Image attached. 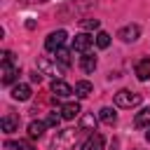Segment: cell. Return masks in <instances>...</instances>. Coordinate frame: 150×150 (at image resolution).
Here are the masks:
<instances>
[{
    "mask_svg": "<svg viewBox=\"0 0 150 150\" xmlns=\"http://www.w3.org/2000/svg\"><path fill=\"white\" fill-rule=\"evenodd\" d=\"M96 122H98V117H96L94 112H87V115L82 117L80 129H82V131H96Z\"/></svg>",
    "mask_w": 150,
    "mask_h": 150,
    "instance_id": "cell-19",
    "label": "cell"
},
{
    "mask_svg": "<svg viewBox=\"0 0 150 150\" xmlns=\"http://www.w3.org/2000/svg\"><path fill=\"white\" fill-rule=\"evenodd\" d=\"M30 82H38V84H40V82H42V73H40V70H33V73H30Z\"/></svg>",
    "mask_w": 150,
    "mask_h": 150,
    "instance_id": "cell-25",
    "label": "cell"
},
{
    "mask_svg": "<svg viewBox=\"0 0 150 150\" xmlns=\"http://www.w3.org/2000/svg\"><path fill=\"white\" fill-rule=\"evenodd\" d=\"M56 61H59L63 68H68V66L73 63V59H70V52H68V49H59V52H56Z\"/></svg>",
    "mask_w": 150,
    "mask_h": 150,
    "instance_id": "cell-21",
    "label": "cell"
},
{
    "mask_svg": "<svg viewBox=\"0 0 150 150\" xmlns=\"http://www.w3.org/2000/svg\"><path fill=\"white\" fill-rule=\"evenodd\" d=\"M12 98H14V101H28V98H30V87L23 84V82L14 84V87H12Z\"/></svg>",
    "mask_w": 150,
    "mask_h": 150,
    "instance_id": "cell-10",
    "label": "cell"
},
{
    "mask_svg": "<svg viewBox=\"0 0 150 150\" xmlns=\"http://www.w3.org/2000/svg\"><path fill=\"white\" fill-rule=\"evenodd\" d=\"M80 112H82L80 110V103H63L61 105V117L63 120H75Z\"/></svg>",
    "mask_w": 150,
    "mask_h": 150,
    "instance_id": "cell-15",
    "label": "cell"
},
{
    "mask_svg": "<svg viewBox=\"0 0 150 150\" xmlns=\"http://www.w3.org/2000/svg\"><path fill=\"white\" fill-rule=\"evenodd\" d=\"M80 26H82L84 30H98L101 21H98V19H91V16H89V19H82V21H80Z\"/></svg>",
    "mask_w": 150,
    "mask_h": 150,
    "instance_id": "cell-22",
    "label": "cell"
},
{
    "mask_svg": "<svg viewBox=\"0 0 150 150\" xmlns=\"http://www.w3.org/2000/svg\"><path fill=\"white\" fill-rule=\"evenodd\" d=\"M23 2H47V0H23Z\"/></svg>",
    "mask_w": 150,
    "mask_h": 150,
    "instance_id": "cell-26",
    "label": "cell"
},
{
    "mask_svg": "<svg viewBox=\"0 0 150 150\" xmlns=\"http://www.w3.org/2000/svg\"><path fill=\"white\" fill-rule=\"evenodd\" d=\"M52 94H54L56 98H66V96L75 94V89H73L68 82H63V80H54V82H52Z\"/></svg>",
    "mask_w": 150,
    "mask_h": 150,
    "instance_id": "cell-8",
    "label": "cell"
},
{
    "mask_svg": "<svg viewBox=\"0 0 150 150\" xmlns=\"http://www.w3.org/2000/svg\"><path fill=\"white\" fill-rule=\"evenodd\" d=\"M80 131L82 129H61V131H56L52 143H49V150H73L77 138H80Z\"/></svg>",
    "mask_w": 150,
    "mask_h": 150,
    "instance_id": "cell-1",
    "label": "cell"
},
{
    "mask_svg": "<svg viewBox=\"0 0 150 150\" xmlns=\"http://www.w3.org/2000/svg\"><path fill=\"white\" fill-rule=\"evenodd\" d=\"M0 124H2V131H5V134H12V131L19 129V117H16V115H5Z\"/></svg>",
    "mask_w": 150,
    "mask_h": 150,
    "instance_id": "cell-17",
    "label": "cell"
},
{
    "mask_svg": "<svg viewBox=\"0 0 150 150\" xmlns=\"http://www.w3.org/2000/svg\"><path fill=\"white\" fill-rule=\"evenodd\" d=\"M145 138H148V143H150V129H148V131H145Z\"/></svg>",
    "mask_w": 150,
    "mask_h": 150,
    "instance_id": "cell-27",
    "label": "cell"
},
{
    "mask_svg": "<svg viewBox=\"0 0 150 150\" xmlns=\"http://www.w3.org/2000/svg\"><path fill=\"white\" fill-rule=\"evenodd\" d=\"M134 127H136V129H150V108H143L141 112H136Z\"/></svg>",
    "mask_w": 150,
    "mask_h": 150,
    "instance_id": "cell-12",
    "label": "cell"
},
{
    "mask_svg": "<svg viewBox=\"0 0 150 150\" xmlns=\"http://www.w3.org/2000/svg\"><path fill=\"white\" fill-rule=\"evenodd\" d=\"M134 73H136V77H138L141 82H145V80H150V56H145V59H141V61L136 63V68H134Z\"/></svg>",
    "mask_w": 150,
    "mask_h": 150,
    "instance_id": "cell-9",
    "label": "cell"
},
{
    "mask_svg": "<svg viewBox=\"0 0 150 150\" xmlns=\"http://www.w3.org/2000/svg\"><path fill=\"white\" fill-rule=\"evenodd\" d=\"M19 77V66L14 63V54L12 52H2V84H12Z\"/></svg>",
    "mask_w": 150,
    "mask_h": 150,
    "instance_id": "cell-2",
    "label": "cell"
},
{
    "mask_svg": "<svg viewBox=\"0 0 150 150\" xmlns=\"http://www.w3.org/2000/svg\"><path fill=\"white\" fill-rule=\"evenodd\" d=\"M82 150H103V136L101 134H89V138L82 143Z\"/></svg>",
    "mask_w": 150,
    "mask_h": 150,
    "instance_id": "cell-13",
    "label": "cell"
},
{
    "mask_svg": "<svg viewBox=\"0 0 150 150\" xmlns=\"http://www.w3.org/2000/svg\"><path fill=\"white\" fill-rule=\"evenodd\" d=\"M66 38H68L66 30H54V33H49L47 40H45V49H47V52H59V49H63Z\"/></svg>",
    "mask_w": 150,
    "mask_h": 150,
    "instance_id": "cell-5",
    "label": "cell"
},
{
    "mask_svg": "<svg viewBox=\"0 0 150 150\" xmlns=\"http://www.w3.org/2000/svg\"><path fill=\"white\" fill-rule=\"evenodd\" d=\"M38 70H40L42 75L54 77V80H63V66H59L56 61H52V59H47V56H40V59H38Z\"/></svg>",
    "mask_w": 150,
    "mask_h": 150,
    "instance_id": "cell-3",
    "label": "cell"
},
{
    "mask_svg": "<svg viewBox=\"0 0 150 150\" xmlns=\"http://www.w3.org/2000/svg\"><path fill=\"white\" fill-rule=\"evenodd\" d=\"M96 66H98V61H96V56H94V54H89V52H87V54H82V56H80V68H82L84 73H94V70H96Z\"/></svg>",
    "mask_w": 150,
    "mask_h": 150,
    "instance_id": "cell-11",
    "label": "cell"
},
{
    "mask_svg": "<svg viewBox=\"0 0 150 150\" xmlns=\"http://www.w3.org/2000/svg\"><path fill=\"white\" fill-rule=\"evenodd\" d=\"M91 42H94V38H91V35L80 33V35H75V38H73V52L87 54V52H89V47H91Z\"/></svg>",
    "mask_w": 150,
    "mask_h": 150,
    "instance_id": "cell-6",
    "label": "cell"
},
{
    "mask_svg": "<svg viewBox=\"0 0 150 150\" xmlns=\"http://www.w3.org/2000/svg\"><path fill=\"white\" fill-rule=\"evenodd\" d=\"M61 120H63L61 115H56V112H49L45 122H47V127H59V124H61Z\"/></svg>",
    "mask_w": 150,
    "mask_h": 150,
    "instance_id": "cell-24",
    "label": "cell"
},
{
    "mask_svg": "<svg viewBox=\"0 0 150 150\" xmlns=\"http://www.w3.org/2000/svg\"><path fill=\"white\" fill-rule=\"evenodd\" d=\"M5 148H12V150H35L30 141H5Z\"/></svg>",
    "mask_w": 150,
    "mask_h": 150,
    "instance_id": "cell-20",
    "label": "cell"
},
{
    "mask_svg": "<svg viewBox=\"0 0 150 150\" xmlns=\"http://www.w3.org/2000/svg\"><path fill=\"white\" fill-rule=\"evenodd\" d=\"M138 35H141V28L136 23H129V26H124V28L117 30V38L124 40V42H134V40H138Z\"/></svg>",
    "mask_w": 150,
    "mask_h": 150,
    "instance_id": "cell-7",
    "label": "cell"
},
{
    "mask_svg": "<svg viewBox=\"0 0 150 150\" xmlns=\"http://www.w3.org/2000/svg\"><path fill=\"white\" fill-rule=\"evenodd\" d=\"M98 120H101L103 124H115V122H117V112H115L112 108H101V110H98Z\"/></svg>",
    "mask_w": 150,
    "mask_h": 150,
    "instance_id": "cell-18",
    "label": "cell"
},
{
    "mask_svg": "<svg viewBox=\"0 0 150 150\" xmlns=\"http://www.w3.org/2000/svg\"><path fill=\"white\" fill-rule=\"evenodd\" d=\"M141 101H143V96L136 94V91H129V89H120L115 94V105L117 108H136Z\"/></svg>",
    "mask_w": 150,
    "mask_h": 150,
    "instance_id": "cell-4",
    "label": "cell"
},
{
    "mask_svg": "<svg viewBox=\"0 0 150 150\" xmlns=\"http://www.w3.org/2000/svg\"><path fill=\"white\" fill-rule=\"evenodd\" d=\"M108 45H110V35H108L105 30H98V33H96V47L105 49Z\"/></svg>",
    "mask_w": 150,
    "mask_h": 150,
    "instance_id": "cell-23",
    "label": "cell"
},
{
    "mask_svg": "<svg viewBox=\"0 0 150 150\" xmlns=\"http://www.w3.org/2000/svg\"><path fill=\"white\" fill-rule=\"evenodd\" d=\"M45 129H47V122H42V120H33V122L28 124V136H30V138H40V136L45 134Z\"/></svg>",
    "mask_w": 150,
    "mask_h": 150,
    "instance_id": "cell-16",
    "label": "cell"
},
{
    "mask_svg": "<svg viewBox=\"0 0 150 150\" xmlns=\"http://www.w3.org/2000/svg\"><path fill=\"white\" fill-rule=\"evenodd\" d=\"M73 89H75V96H77V98H87V96L94 91V87H91L89 80H80V82H75Z\"/></svg>",
    "mask_w": 150,
    "mask_h": 150,
    "instance_id": "cell-14",
    "label": "cell"
}]
</instances>
